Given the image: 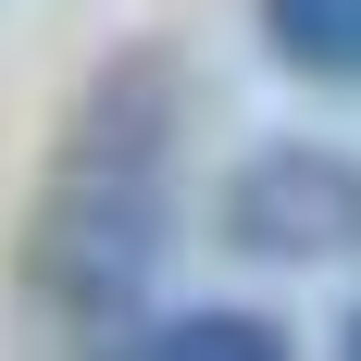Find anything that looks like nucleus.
<instances>
[{
    "label": "nucleus",
    "mask_w": 361,
    "mask_h": 361,
    "mask_svg": "<svg viewBox=\"0 0 361 361\" xmlns=\"http://www.w3.org/2000/svg\"><path fill=\"white\" fill-rule=\"evenodd\" d=\"M137 361H299V336L274 312H250V299H187V312H162L137 336Z\"/></svg>",
    "instance_id": "nucleus-4"
},
{
    "label": "nucleus",
    "mask_w": 361,
    "mask_h": 361,
    "mask_svg": "<svg viewBox=\"0 0 361 361\" xmlns=\"http://www.w3.org/2000/svg\"><path fill=\"white\" fill-rule=\"evenodd\" d=\"M336 361H361V312H349V324H336Z\"/></svg>",
    "instance_id": "nucleus-5"
},
{
    "label": "nucleus",
    "mask_w": 361,
    "mask_h": 361,
    "mask_svg": "<svg viewBox=\"0 0 361 361\" xmlns=\"http://www.w3.org/2000/svg\"><path fill=\"white\" fill-rule=\"evenodd\" d=\"M212 237L237 262H361V149L349 137H262L224 162Z\"/></svg>",
    "instance_id": "nucleus-2"
},
{
    "label": "nucleus",
    "mask_w": 361,
    "mask_h": 361,
    "mask_svg": "<svg viewBox=\"0 0 361 361\" xmlns=\"http://www.w3.org/2000/svg\"><path fill=\"white\" fill-rule=\"evenodd\" d=\"M262 50L299 75V87H336V100H361V0H250Z\"/></svg>",
    "instance_id": "nucleus-3"
},
{
    "label": "nucleus",
    "mask_w": 361,
    "mask_h": 361,
    "mask_svg": "<svg viewBox=\"0 0 361 361\" xmlns=\"http://www.w3.org/2000/svg\"><path fill=\"white\" fill-rule=\"evenodd\" d=\"M175 212H187V63L162 37H125L63 100L13 224V299L37 361H137V336L162 324Z\"/></svg>",
    "instance_id": "nucleus-1"
}]
</instances>
